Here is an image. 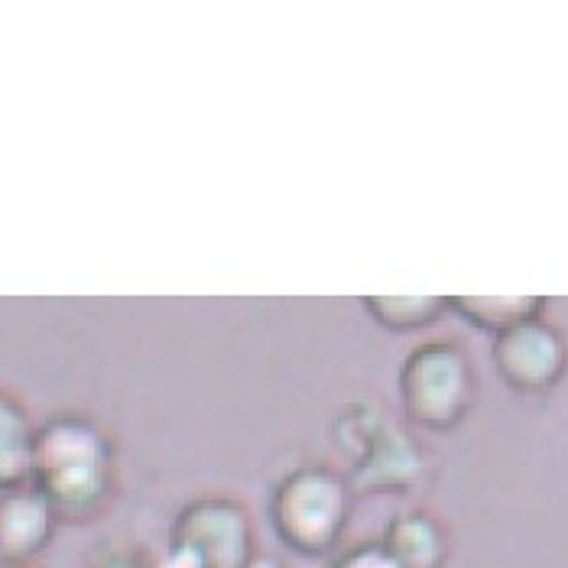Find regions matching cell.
Wrapping results in <instances>:
<instances>
[{"mask_svg":"<svg viewBox=\"0 0 568 568\" xmlns=\"http://www.w3.org/2000/svg\"><path fill=\"white\" fill-rule=\"evenodd\" d=\"M30 484L49 500L59 520L85 524L114 494V445L91 419L55 416L33 442Z\"/></svg>","mask_w":568,"mask_h":568,"instance_id":"6da1fadb","label":"cell"},{"mask_svg":"<svg viewBox=\"0 0 568 568\" xmlns=\"http://www.w3.org/2000/svg\"><path fill=\"white\" fill-rule=\"evenodd\" d=\"M351 517V487L322 465H303L273 487L270 524L280 542L306 559L328 556Z\"/></svg>","mask_w":568,"mask_h":568,"instance_id":"7a4b0ae2","label":"cell"},{"mask_svg":"<svg viewBox=\"0 0 568 568\" xmlns=\"http://www.w3.org/2000/svg\"><path fill=\"white\" fill-rule=\"evenodd\" d=\"M399 399L423 429H452L475 399V374L465 351L452 342H426L399 367Z\"/></svg>","mask_w":568,"mask_h":568,"instance_id":"3957f363","label":"cell"},{"mask_svg":"<svg viewBox=\"0 0 568 568\" xmlns=\"http://www.w3.org/2000/svg\"><path fill=\"white\" fill-rule=\"evenodd\" d=\"M170 542L202 568H247L257 556L247 510L231 497H199L175 514Z\"/></svg>","mask_w":568,"mask_h":568,"instance_id":"277c9868","label":"cell"},{"mask_svg":"<svg viewBox=\"0 0 568 568\" xmlns=\"http://www.w3.org/2000/svg\"><path fill=\"white\" fill-rule=\"evenodd\" d=\"M566 338L539 318L494 335V367L517 394L532 396L552 390L566 374Z\"/></svg>","mask_w":568,"mask_h":568,"instance_id":"5b68a950","label":"cell"},{"mask_svg":"<svg viewBox=\"0 0 568 568\" xmlns=\"http://www.w3.org/2000/svg\"><path fill=\"white\" fill-rule=\"evenodd\" d=\"M55 510L33 484L0 494V562L30 566L55 532Z\"/></svg>","mask_w":568,"mask_h":568,"instance_id":"8992f818","label":"cell"},{"mask_svg":"<svg viewBox=\"0 0 568 568\" xmlns=\"http://www.w3.org/2000/svg\"><path fill=\"white\" fill-rule=\"evenodd\" d=\"M364 436L367 445L357 455V468H354L357 490H406L419 478L423 471L419 448L396 426H387L381 416H371Z\"/></svg>","mask_w":568,"mask_h":568,"instance_id":"52a82bcc","label":"cell"},{"mask_svg":"<svg viewBox=\"0 0 568 568\" xmlns=\"http://www.w3.org/2000/svg\"><path fill=\"white\" fill-rule=\"evenodd\" d=\"M381 542L399 568H442L448 559V532L429 510L394 517Z\"/></svg>","mask_w":568,"mask_h":568,"instance_id":"ba28073f","label":"cell"},{"mask_svg":"<svg viewBox=\"0 0 568 568\" xmlns=\"http://www.w3.org/2000/svg\"><path fill=\"white\" fill-rule=\"evenodd\" d=\"M37 429L27 406L13 394L0 390V494L30 484L33 475Z\"/></svg>","mask_w":568,"mask_h":568,"instance_id":"9c48e42d","label":"cell"},{"mask_svg":"<svg viewBox=\"0 0 568 568\" xmlns=\"http://www.w3.org/2000/svg\"><path fill=\"white\" fill-rule=\"evenodd\" d=\"M448 303L471 325L487 328L494 335H500L520 322H529V318H539V312H542V300H536V296H455Z\"/></svg>","mask_w":568,"mask_h":568,"instance_id":"30bf717a","label":"cell"},{"mask_svg":"<svg viewBox=\"0 0 568 568\" xmlns=\"http://www.w3.org/2000/svg\"><path fill=\"white\" fill-rule=\"evenodd\" d=\"M367 312L390 332H413L429 322H436L445 308L438 296H367Z\"/></svg>","mask_w":568,"mask_h":568,"instance_id":"8fae6325","label":"cell"},{"mask_svg":"<svg viewBox=\"0 0 568 568\" xmlns=\"http://www.w3.org/2000/svg\"><path fill=\"white\" fill-rule=\"evenodd\" d=\"M332 568H399L394 562V556L384 549V542L381 539H371V542H357V546H351L348 552H342L338 559H335V566Z\"/></svg>","mask_w":568,"mask_h":568,"instance_id":"7c38bea8","label":"cell"},{"mask_svg":"<svg viewBox=\"0 0 568 568\" xmlns=\"http://www.w3.org/2000/svg\"><path fill=\"white\" fill-rule=\"evenodd\" d=\"M88 568H150V556L136 549H104L88 562Z\"/></svg>","mask_w":568,"mask_h":568,"instance_id":"4fadbf2b","label":"cell"},{"mask_svg":"<svg viewBox=\"0 0 568 568\" xmlns=\"http://www.w3.org/2000/svg\"><path fill=\"white\" fill-rule=\"evenodd\" d=\"M150 568H202L185 549H179V546H166L160 556H150Z\"/></svg>","mask_w":568,"mask_h":568,"instance_id":"5bb4252c","label":"cell"},{"mask_svg":"<svg viewBox=\"0 0 568 568\" xmlns=\"http://www.w3.org/2000/svg\"><path fill=\"white\" fill-rule=\"evenodd\" d=\"M247 568H286V566H283V562H276V559H270V556H254Z\"/></svg>","mask_w":568,"mask_h":568,"instance_id":"9a60e30c","label":"cell"},{"mask_svg":"<svg viewBox=\"0 0 568 568\" xmlns=\"http://www.w3.org/2000/svg\"><path fill=\"white\" fill-rule=\"evenodd\" d=\"M3 568H33V566H3Z\"/></svg>","mask_w":568,"mask_h":568,"instance_id":"2e32d148","label":"cell"}]
</instances>
